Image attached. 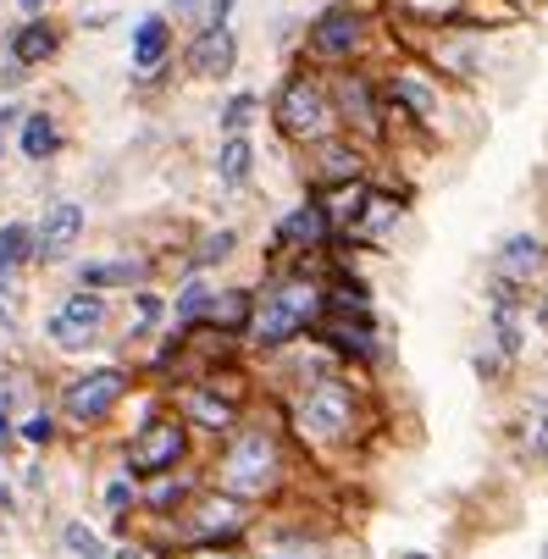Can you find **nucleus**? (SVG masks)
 I'll list each match as a JSON object with an SVG mask.
<instances>
[{"label": "nucleus", "mask_w": 548, "mask_h": 559, "mask_svg": "<svg viewBox=\"0 0 548 559\" xmlns=\"http://www.w3.org/2000/svg\"><path fill=\"white\" fill-rule=\"evenodd\" d=\"M288 483V449L277 427H239L233 438H222V454L211 465V488L239 499V504H266L277 499Z\"/></svg>", "instance_id": "obj_1"}, {"label": "nucleus", "mask_w": 548, "mask_h": 559, "mask_svg": "<svg viewBox=\"0 0 548 559\" xmlns=\"http://www.w3.org/2000/svg\"><path fill=\"white\" fill-rule=\"evenodd\" d=\"M317 322H322V277L283 272V277H272L255 294V316H250L245 344L255 355H283L288 344H299Z\"/></svg>", "instance_id": "obj_2"}, {"label": "nucleus", "mask_w": 548, "mask_h": 559, "mask_svg": "<svg viewBox=\"0 0 548 559\" xmlns=\"http://www.w3.org/2000/svg\"><path fill=\"white\" fill-rule=\"evenodd\" d=\"M288 421L305 443H317V449H349L360 438V388L338 371L305 377V388L288 405Z\"/></svg>", "instance_id": "obj_3"}, {"label": "nucleus", "mask_w": 548, "mask_h": 559, "mask_svg": "<svg viewBox=\"0 0 548 559\" xmlns=\"http://www.w3.org/2000/svg\"><path fill=\"white\" fill-rule=\"evenodd\" d=\"M272 128L277 139L310 150V144H322L338 133V111H333V90H327V78H317L310 67H294L277 95H272Z\"/></svg>", "instance_id": "obj_4"}, {"label": "nucleus", "mask_w": 548, "mask_h": 559, "mask_svg": "<svg viewBox=\"0 0 548 559\" xmlns=\"http://www.w3.org/2000/svg\"><path fill=\"white\" fill-rule=\"evenodd\" d=\"M250 526H255V504H239V499H227V493H216L211 483L178 510V521L167 526L172 532V543L183 548V554H194V548H239L245 537H250Z\"/></svg>", "instance_id": "obj_5"}, {"label": "nucleus", "mask_w": 548, "mask_h": 559, "mask_svg": "<svg viewBox=\"0 0 548 559\" xmlns=\"http://www.w3.org/2000/svg\"><path fill=\"white\" fill-rule=\"evenodd\" d=\"M189 454H194V432L183 427V416H178V411H155V416H144V421L128 432V443H122V471L133 476V483H155V476L183 471Z\"/></svg>", "instance_id": "obj_6"}, {"label": "nucleus", "mask_w": 548, "mask_h": 559, "mask_svg": "<svg viewBox=\"0 0 548 559\" xmlns=\"http://www.w3.org/2000/svg\"><path fill=\"white\" fill-rule=\"evenodd\" d=\"M133 393V371L122 366H95V371H78L61 382L56 393V421L78 427V432H95L117 416V405Z\"/></svg>", "instance_id": "obj_7"}, {"label": "nucleus", "mask_w": 548, "mask_h": 559, "mask_svg": "<svg viewBox=\"0 0 548 559\" xmlns=\"http://www.w3.org/2000/svg\"><path fill=\"white\" fill-rule=\"evenodd\" d=\"M366 45H371V17H366V7H349V0L327 7L305 34V56L322 67H355L366 56Z\"/></svg>", "instance_id": "obj_8"}, {"label": "nucleus", "mask_w": 548, "mask_h": 559, "mask_svg": "<svg viewBox=\"0 0 548 559\" xmlns=\"http://www.w3.org/2000/svg\"><path fill=\"white\" fill-rule=\"evenodd\" d=\"M327 90H333V111H338V133L366 144V139H382L388 133V100L382 90L371 84V78L360 67H338V78H327Z\"/></svg>", "instance_id": "obj_9"}, {"label": "nucleus", "mask_w": 548, "mask_h": 559, "mask_svg": "<svg viewBox=\"0 0 548 559\" xmlns=\"http://www.w3.org/2000/svg\"><path fill=\"white\" fill-rule=\"evenodd\" d=\"M111 322V299L95 294V288H72L45 322V338L61 349V355H78V349H95V338L106 333Z\"/></svg>", "instance_id": "obj_10"}, {"label": "nucleus", "mask_w": 548, "mask_h": 559, "mask_svg": "<svg viewBox=\"0 0 548 559\" xmlns=\"http://www.w3.org/2000/svg\"><path fill=\"white\" fill-rule=\"evenodd\" d=\"M366 167H371L366 144H355V139H344V133L310 144V183H317V194L360 189V183H366Z\"/></svg>", "instance_id": "obj_11"}, {"label": "nucleus", "mask_w": 548, "mask_h": 559, "mask_svg": "<svg viewBox=\"0 0 548 559\" xmlns=\"http://www.w3.org/2000/svg\"><path fill=\"white\" fill-rule=\"evenodd\" d=\"M84 227H90L84 205H78V200H56V205L39 216V227H34V261H39V266L67 261V255L78 250V238H84Z\"/></svg>", "instance_id": "obj_12"}, {"label": "nucleus", "mask_w": 548, "mask_h": 559, "mask_svg": "<svg viewBox=\"0 0 548 559\" xmlns=\"http://www.w3.org/2000/svg\"><path fill=\"white\" fill-rule=\"evenodd\" d=\"M310 338H317L327 355L355 360V366L377 360V322L371 316H322V322L310 328Z\"/></svg>", "instance_id": "obj_13"}, {"label": "nucleus", "mask_w": 548, "mask_h": 559, "mask_svg": "<svg viewBox=\"0 0 548 559\" xmlns=\"http://www.w3.org/2000/svg\"><path fill=\"white\" fill-rule=\"evenodd\" d=\"M382 100L394 106V111H405L410 122H438V111H443L432 72H421V67H394V72H388Z\"/></svg>", "instance_id": "obj_14"}, {"label": "nucleus", "mask_w": 548, "mask_h": 559, "mask_svg": "<svg viewBox=\"0 0 548 559\" xmlns=\"http://www.w3.org/2000/svg\"><path fill=\"white\" fill-rule=\"evenodd\" d=\"M400 216H405V194H388V189H360V200H355V211H349L344 233H333V238H344V245H366V238H382V233L394 227Z\"/></svg>", "instance_id": "obj_15"}, {"label": "nucleus", "mask_w": 548, "mask_h": 559, "mask_svg": "<svg viewBox=\"0 0 548 559\" xmlns=\"http://www.w3.org/2000/svg\"><path fill=\"white\" fill-rule=\"evenodd\" d=\"M277 250H327L333 245V222H327V205H322V194H310L305 205H294L283 222H277V238H272Z\"/></svg>", "instance_id": "obj_16"}, {"label": "nucleus", "mask_w": 548, "mask_h": 559, "mask_svg": "<svg viewBox=\"0 0 548 559\" xmlns=\"http://www.w3.org/2000/svg\"><path fill=\"white\" fill-rule=\"evenodd\" d=\"M183 67H189V78H227L239 67V34L233 28H200L183 50Z\"/></svg>", "instance_id": "obj_17"}, {"label": "nucleus", "mask_w": 548, "mask_h": 559, "mask_svg": "<svg viewBox=\"0 0 548 559\" xmlns=\"http://www.w3.org/2000/svg\"><path fill=\"white\" fill-rule=\"evenodd\" d=\"M205 483L200 476H183V471H172V476H155V483H139V510L144 515H155V521H178V510L200 493Z\"/></svg>", "instance_id": "obj_18"}, {"label": "nucleus", "mask_w": 548, "mask_h": 559, "mask_svg": "<svg viewBox=\"0 0 548 559\" xmlns=\"http://www.w3.org/2000/svg\"><path fill=\"white\" fill-rule=\"evenodd\" d=\"M144 283H150V261L144 255H117V261H84L78 266V288H95V294L144 288Z\"/></svg>", "instance_id": "obj_19"}, {"label": "nucleus", "mask_w": 548, "mask_h": 559, "mask_svg": "<svg viewBox=\"0 0 548 559\" xmlns=\"http://www.w3.org/2000/svg\"><path fill=\"white\" fill-rule=\"evenodd\" d=\"M322 316H371V283L349 266H333L322 277Z\"/></svg>", "instance_id": "obj_20"}, {"label": "nucleus", "mask_w": 548, "mask_h": 559, "mask_svg": "<svg viewBox=\"0 0 548 559\" xmlns=\"http://www.w3.org/2000/svg\"><path fill=\"white\" fill-rule=\"evenodd\" d=\"M61 50V28L50 23V17H28L12 39H7V56H12V67H45L50 56Z\"/></svg>", "instance_id": "obj_21"}, {"label": "nucleus", "mask_w": 548, "mask_h": 559, "mask_svg": "<svg viewBox=\"0 0 548 559\" xmlns=\"http://www.w3.org/2000/svg\"><path fill=\"white\" fill-rule=\"evenodd\" d=\"M250 316H255V288H216L205 328L222 338H245L250 333Z\"/></svg>", "instance_id": "obj_22"}, {"label": "nucleus", "mask_w": 548, "mask_h": 559, "mask_svg": "<svg viewBox=\"0 0 548 559\" xmlns=\"http://www.w3.org/2000/svg\"><path fill=\"white\" fill-rule=\"evenodd\" d=\"M167 56H172V23H167V12L139 17V28H133V67L139 72H162Z\"/></svg>", "instance_id": "obj_23"}, {"label": "nucleus", "mask_w": 548, "mask_h": 559, "mask_svg": "<svg viewBox=\"0 0 548 559\" xmlns=\"http://www.w3.org/2000/svg\"><path fill=\"white\" fill-rule=\"evenodd\" d=\"M543 261H548V250H543L537 233H510L504 245H499V272H504V283H526L532 272H543Z\"/></svg>", "instance_id": "obj_24"}, {"label": "nucleus", "mask_w": 548, "mask_h": 559, "mask_svg": "<svg viewBox=\"0 0 548 559\" xmlns=\"http://www.w3.org/2000/svg\"><path fill=\"white\" fill-rule=\"evenodd\" d=\"M211 299H216V288L205 283V277H183V288L172 294V316H178V333H200L205 328V316H211Z\"/></svg>", "instance_id": "obj_25"}, {"label": "nucleus", "mask_w": 548, "mask_h": 559, "mask_svg": "<svg viewBox=\"0 0 548 559\" xmlns=\"http://www.w3.org/2000/svg\"><path fill=\"white\" fill-rule=\"evenodd\" d=\"M61 122L50 111H28L23 117V133H17V150L28 155V162H50V155H61Z\"/></svg>", "instance_id": "obj_26"}, {"label": "nucleus", "mask_w": 548, "mask_h": 559, "mask_svg": "<svg viewBox=\"0 0 548 559\" xmlns=\"http://www.w3.org/2000/svg\"><path fill=\"white\" fill-rule=\"evenodd\" d=\"M250 173H255V144H250V133L222 139V150H216V178H222L227 189H245Z\"/></svg>", "instance_id": "obj_27"}, {"label": "nucleus", "mask_w": 548, "mask_h": 559, "mask_svg": "<svg viewBox=\"0 0 548 559\" xmlns=\"http://www.w3.org/2000/svg\"><path fill=\"white\" fill-rule=\"evenodd\" d=\"M250 559H327V543L310 532H272Z\"/></svg>", "instance_id": "obj_28"}, {"label": "nucleus", "mask_w": 548, "mask_h": 559, "mask_svg": "<svg viewBox=\"0 0 548 559\" xmlns=\"http://www.w3.org/2000/svg\"><path fill=\"white\" fill-rule=\"evenodd\" d=\"M28 261H34V227L28 222H7L0 227V288H7L12 272L28 266Z\"/></svg>", "instance_id": "obj_29"}, {"label": "nucleus", "mask_w": 548, "mask_h": 559, "mask_svg": "<svg viewBox=\"0 0 548 559\" xmlns=\"http://www.w3.org/2000/svg\"><path fill=\"white\" fill-rule=\"evenodd\" d=\"M233 250H239V233H233V227H216V233L194 238V255H189V272L200 277L205 266H222V261H233Z\"/></svg>", "instance_id": "obj_30"}, {"label": "nucleus", "mask_w": 548, "mask_h": 559, "mask_svg": "<svg viewBox=\"0 0 548 559\" xmlns=\"http://www.w3.org/2000/svg\"><path fill=\"white\" fill-rule=\"evenodd\" d=\"M100 504H106V515H111L117 526H128V515L139 510V483H133L128 471L106 476V488H100Z\"/></svg>", "instance_id": "obj_31"}, {"label": "nucleus", "mask_w": 548, "mask_h": 559, "mask_svg": "<svg viewBox=\"0 0 548 559\" xmlns=\"http://www.w3.org/2000/svg\"><path fill=\"white\" fill-rule=\"evenodd\" d=\"M521 443L537 465H548V399H526V416H521Z\"/></svg>", "instance_id": "obj_32"}, {"label": "nucleus", "mask_w": 548, "mask_h": 559, "mask_svg": "<svg viewBox=\"0 0 548 559\" xmlns=\"http://www.w3.org/2000/svg\"><path fill=\"white\" fill-rule=\"evenodd\" d=\"M255 111H261V100H255L250 90H245V95H233V100L222 106V133H227V139H239V133H250Z\"/></svg>", "instance_id": "obj_33"}, {"label": "nucleus", "mask_w": 548, "mask_h": 559, "mask_svg": "<svg viewBox=\"0 0 548 559\" xmlns=\"http://www.w3.org/2000/svg\"><path fill=\"white\" fill-rule=\"evenodd\" d=\"M61 548H67V554H78V559H106V554H111V548H106L84 521H67V526H61Z\"/></svg>", "instance_id": "obj_34"}, {"label": "nucleus", "mask_w": 548, "mask_h": 559, "mask_svg": "<svg viewBox=\"0 0 548 559\" xmlns=\"http://www.w3.org/2000/svg\"><path fill=\"white\" fill-rule=\"evenodd\" d=\"M56 427H61L56 411H34V416L17 421V438H23L28 449H50V443H56Z\"/></svg>", "instance_id": "obj_35"}, {"label": "nucleus", "mask_w": 548, "mask_h": 559, "mask_svg": "<svg viewBox=\"0 0 548 559\" xmlns=\"http://www.w3.org/2000/svg\"><path fill=\"white\" fill-rule=\"evenodd\" d=\"M167 316V299L162 294H150V288H133V338L144 333V328H155Z\"/></svg>", "instance_id": "obj_36"}, {"label": "nucleus", "mask_w": 548, "mask_h": 559, "mask_svg": "<svg viewBox=\"0 0 548 559\" xmlns=\"http://www.w3.org/2000/svg\"><path fill=\"white\" fill-rule=\"evenodd\" d=\"M227 12H233V0H211V7H205V28H227Z\"/></svg>", "instance_id": "obj_37"}, {"label": "nucleus", "mask_w": 548, "mask_h": 559, "mask_svg": "<svg viewBox=\"0 0 548 559\" xmlns=\"http://www.w3.org/2000/svg\"><path fill=\"white\" fill-rule=\"evenodd\" d=\"M12 443H17V421L7 416V405H0V454H12Z\"/></svg>", "instance_id": "obj_38"}, {"label": "nucleus", "mask_w": 548, "mask_h": 559, "mask_svg": "<svg viewBox=\"0 0 548 559\" xmlns=\"http://www.w3.org/2000/svg\"><path fill=\"white\" fill-rule=\"evenodd\" d=\"M178 559H250L239 548H194V554H178Z\"/></svg>", "instance_id": "obj_39"}, {"label": "nucleus", "mask_w": 548, "mask_h": 559, "mask_svg": "<svg viewBox=\"0 0 548 559\" xmlns=\"http://www.w3.org/2000/svg\"><path fill=\"white\" fill-rule=\"evenodd\" d=\"M17 7H23V12L34 17V12H45V7H50V0H17Z\"/></svg>", "instance_id": "obj_40"}, {"label": "nucleus", "mask_w": 548, "mask_h": 559, "mask_svg": "<svg viewBox=\"0 0 548 559\" xmlns=\"http://www.w3.org/2000/svg\"><path fill=\"white\" fill-rule=\"evenodd\" d=\"M12 117H17V106H0V128H7Z\"/></svg>", "instance_id": "obj_41"}, {"label": "nucleus", "mask_w": 548, "mask_h": 559, "mask_svg": "<svg viewBox=\"0 0 548 559\" xmlns=\"http://www.w3.org/2000/svg\"><path fill=\"white\" fill-rule=\"evenodd\" d=\"M405 559H427V554H405Z\"/></svg>", "instance_id": "obj_42"}, {"label": "nucleus", "mask_w": 548, "mask_h": 559, "mask_svg": "<svg viewBox=\"0 0 548 559\" xmlns=\"http://www.w3.org/2000/svg\"><path fill=\"white\" fill-rule=\"evenodd\" d=\"M543 559H548V543H543Z\"/></svg>", "instance_id": "obj_43"}, {"label": "nucleus", "mask_w": 548, "mask_h": 559, "mask_svg": "<svg viewBox=\"0 0 548 559\" xmlns=\"http://www.w3.org/2000/svg\"><path fill=\"white\" fill-rule=\"evenodd\" d=\"M0 150H7V144H0Z\"/></svg>", "instance_id": "obj_44"}]
</instances>
